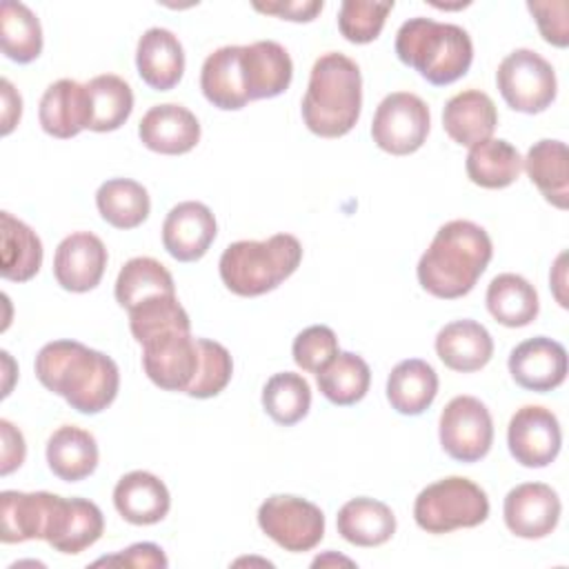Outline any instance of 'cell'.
Listing matches in <instances>:
<instances>
[{"instance_id":"12","label":"cell","mask_w":569,"mask_h":569,"mask_svg":"<svg viewBox=\"0 0 569 569\" xmlns=\"http://www.w3.org/2000/svg\"><path fill=\"white\" fill-rule=\"evenodd\" d=\"M507 445L516 462L529 469L551 465L562 445V431L556 413L540 405L520 407L507 429Z\"/></svg>"},{"instance_id":"21","label":"cell","mask_w":569,"mask_h":569,"mask_svg":"<svg viewBox=\"0 0 569 569\" xmlns=\"http://www.w3.org/2000/svg\"><path fill=\"white\" fill-rule=\"evenodd\" d=\"M136 67L142 82L151 89H173L184 73V51L180 40L169 29H147L138 40Z\"/></svg>"},{"instance_id":"15","label":"cell","mask_w":569,"mask_h":569,"mask_svg":"<svg viewBox=\"0 0 569 569\" xmlns=\"http://www.w3.org/2000/svg\"><path fill=\"white\" fill-rule=\"evenodd\" d=\"M218 227L211 209L202 202H178L162 222V244L178 262L200 260L216 240Z\"/></svg>"},{"instance_id":"38","label":"cell","mask_w":569,"mask_h":569,"mask_svg":"<svg viewBox=\"0 0 569 569\" xmlns=\"http://www.w3.org/2000/svg\"><path fill=\"white\" fill-rule=\"evenodd\" d=\"M0 44L2 53L18 62L29 64L42 51V27L38 16L22 2L4 0L0 7Z\"/></svg>"},{"instance_id":"37","label":"cell","mask_w":569,"mask_h":569,"mask_svg":"<svg viewBox=\"0 0 569 569\" xmlns=\"http://www.w3.org/2000/svg\"><path fill=\"white\" fill-rule=\"evenodd\" d=\"M91 120L89 129L104 133L120 129L131 111H133V91L131 87L116 73H100L91 78L87 84Z\"/></svg>"},{"instance_id":"17","label":"cell","mask_w":569,"mask_h":569,"mask_svg":"<svg viewBox=\"0 0 569 569\" xmlns=\"http://www.w3.org/2000/svg\"><path fill=\"white\" fill-rule=\"evenodd\" d=\"M509 373L522 389L551 391L567 378V351L547 336L529 338L509 353Z\"/></svg>"},{"instance_id":"28","label":"cell","mask_w":569,"mask_h":569,"mask_svg":"<svg viewBox=\"0 0 569 569\" xmlns=\"http://www.w3.org/2000/svg\"><path fill=\"white\" fill-rule=\"evenodd\" d=\"M336 527L356 547H378L396 533V516L385 502L360 496L340 507Z\"/></svg>"},{"instance_id":"8","label":"cell","mask_w":569,"mask_h":569,"mask_svg":"<svg viewBox=\"0 0 569 569\" xmlns=\"http://www.w3.org/2000/svg\"><path fill=\"white\" fill-rule=\"evenodd\" d=\"M429 107L409 91H393L382 98L373 113L371 138L391 156H409L418 151L429 136Z\"/></svg>"},{"instance_id":"5","label":"cell","mask_w":569,"mask_h":569,"mask_svg":"<svg viewBox=\"0 0 569 569\" xmlns=\"http://www.w3.org/2000/svg\"><path fill=\"white\" fill-rule=\"evenodd\" d=\"M302 260V244L291 233L267 240L231 242L218 262L224 287L244 298L262 296L287 280Z\"/></svg>"},{"instance_id":"32","label":"cell","mask_w":569,"mask_h":569,"mask_svg":"<svg viewBox=\"0 0 569 569\" xmlns=\"http://www.w3.org/2000/svg\"><path fill=\"white\" fill-rule=\"evenodd\" d=\"M467 176L482 189H505L520 176L522 158L518 149L500 138H487L469 147Z\"/></svg>"},{"instance_id":"46","label":"cell","mask_w":569,"mask_h":569,"mask_svg":"<svg viewBox=\"0 0 569 569\" xmlns=\"http://www.w3.org/2000/svg\"><path fill=\"white\" fill-rule=\"evenodd\" d=\"M322 0H280V2H253L256 11L278 16L291 22H311L322 11Z\"/></svg>"},{"instance_id":"39","label":"cell","mask_w":569,"mask_h":569,"mask_svg":"<svg viewBox=\"0 0 569 569\" xmlns=\"http://www.w3.org/2000/svg\"><path fill=\"white\" fill-rule=\"evenodd\" d=\"M262 407L273 422L291 427L309 413L311 387L300 373H273L262 389Z\"/></svg>"},{"instance_id":"24","label":"cell","mask_w":569,"mask_h":569,"mask_svg":"<svg viewBox=\"0 0 569 569\" xmlns=\"http://www.w3.org/2000/svg\"><path fill=\"white\" fill-rule=\"evenodd\" d=\"M498 124V111L493 100L478 89H467L447 100L442 109V127L447 136L462 144L473 147L491 138Z\"/></svg>"},{"instance_id":"13","label":"cell","mask_w":569,"mask_h":569,"mask_svg":"<svg viewBox=\"0 0 569 569\" xmlns=\"http://www.w3.org/2000/svg\"><path fill=\"white\" fill-rule=\"evenodd\" d=\"M560 498L545 482H522L505 496L502 513L507 529L527 540L549 536L560 520Z\"/></svg>"},{"instance_id":"3","label":"cell","mask_w":569,"mask_h":569,"mask_svg":"<svg viewBox=\"0 0 569 569\" xmlns=\"http://www.w3.org/2000/svg\"><path fill=\"white\" fill-rule=\"evenodd\" d=\"M362 109V76L358 64L338 51L322 53L309 76L302 98V120L320 138L349 133Z\"/></svg>"},{"instance_id":"43","label":"cell","mask_w":569,"mask_h":569,"mask_svg":"<svg viewBox=\"0 0 569 569\" xmlns=\"http://www.w3.org/2000/svg\"><path fill=\"white\" fill-rule=\"evenodd\" d=\"M293 360L300 369L318 373L340 349L338 338L327 325H311L302 329L293 340Z\"/></svg>"},{"instance_id":"40","label":"cell","mask_w":569,"mask_h":569,"mask_svg":"<svg viewBox=\"0 0 569 569\" xmlns=\"http://www.w3.org/2000/svg\"><path fill=\"white\" fill-rule=\"evenodd\" d=\"M176 327H187L191 329L189 316L184 307L178 302L176 293L173 296H156L151 300L140 302L129 311V329L138 342H144L147 338L176 329Z\"/></svg>"},{"instance_id":"41","label":"cell","mask_w":569,"mask_h":569,"mask_svg":"<svg viewBox=\"0 0 569 569\" xmlns=\"http://www.w3.org/2000/svg\"><path fill=\"white\" fill-rule=\"evenodd\" d=\"M196 340H198L200 362H198V373L191 387L187 389V396L204 400V398L218 396L229 385L233 373V360L227 347H222L220 342L209 338H196Z\"/></svg>"},{"instance_id":"35","label":"cell","mask_w":569,"mask_h":569,"mask_svg":"<svg viewBox=\"0 0 569 569\" xmlns=\"http://www.w3.org/2000/svg\"><path fill=\"white\" fill-rule=\"evenodd\" d=\"M96 207L104 222L116 229L140 227L151 209L147 189L131 178H111L96 191Z\"/></svg>"},{"instance_id":"26","label":"cell","mask_w":569,"mask_h":569,"mask_svg":"<svg viewBox=\"0 0 569 569\" xmlns=\"http://www.w3.org/2000/svg\"><path fill=\"white\" fill-rule=\"evenodd\" d=\"M56 493L49 491H2L0 493V540L24 542L44 540V529Z\"/></svg>"},{"instance_id":"44","label":"cell","mask_w":569,"mask_h":569,"mask_svg":"<svg viewBox=\"0 0 569 569\" xmlns=\"http://www.w3.org/2000/svg\"><path fill=\"white\" fill-rule=\"evenodd\" d=\"M527 9L533 13V20L542 33V38L565 49L569 44V27H567V2L553 0V2H527Z\"/></svg>"},{"instance_id":"27","label":"cell","mask_w":569,"mask_h":569,"mask_svg":"<svg viewBox=\"0 0 569 569\" xmlns=\"http://www.w3.org/2000/svg\"><path fill=\"white\" fill-rule=\"evenodd\" d=\"M47 465L64 482L89 478L98 467V442L87 429L62 425L47 440Z\"/></svg>"},{"instance_id":"34","label":"cell","mask_w":569,"mask_h":569,"mask_svg":"<svg viewBox=\"0 0 569 569\" xmlns=\"http://www.w3.org/2000/svg\"><path fill=\"white\" fill-rule=\"evenodd\" d=\"M173 293H176V284L169 269L149 256H138L127 260L116 280V300L127 311H131L140 302L151 300L156 296H173Z\"/></svg>"},{"instance_id":"16","label":"cell","mask_w":569,"mask_h":569,"mask_svg":"<svg viewBox=\"0 0 569 569\" xmlns=\"http://www.w3.org/2000/svg\"><path fill=\"white\" fill-rule=\"evenodd\" d=\"M107 258V247L96 233L76 231L58 244L53 256V276L62 289L84 293L102 280Z\"/></svg>"},{"instance_id":"4","label":"cell","mask_w":569,"mask_h":569,"mask_svg":"<svg viewBox=\"0 0 569 569\" xmlns=\"http://www.w3.org/2000/svg\"><path fill=\"white\" fill-rule=\"evenodd\" d=\"M396 56L436 87L460 80L473 62L469 33L449 22L409 18L396 33Z\"/></svg>"},{"instance_id":"20","label":"cell","mask_w":569,"mask_h":569,"mask_svg":"<svg viewBox=\"0 0 569 569\" xmlns=\"http://www.w3.org/2000/svg\"><path fill=\"white\" fill-rule=\"evenodd\" d=\"M242 69L249 100L276 98L289 89L293 78V62L287 49L273 40L244 44Z\"/></svg>"},{"instance_id":"42","label":"cell","mask_w":569,"mask_h":569,"mask_svg":"<svg viewBox=\"0 0 569 569\" xmlns=\"http://www.w3.org/2000/svg\"><path fill=\"white\" fill-rule=\"evenodd\" d=\"M391 9L393 2L345 0L338 13V29L349 42L367 44L380 36Z\"/></svg>"},{"instance_id":"29","label":"cell","mask_w":569,"mask_h":569,"mask_svg":"<svg viewBox=\"0 0 569 569\" xmlns=\"http://www.w3.org/2000/svg\"><path fill=\"white\" fill-rule=\"evenodd\" d=\"M438 393V373L420 358L398 362L387 378V400L402 416H420Z\"/></svg>"},{"instance_id":"30","label":"cell","mask_w":569,"mask_h":569,"mask_svg":"<svg viewBox=\"0 0 569 569\" xmlns=\"http://www.w3.org/2000/svg\"><path fill=\"white\" fill-rule=\"evenodd\" d=\"M527 176L558 209L569 207V153L562 140H538L522 160Z\"/></svg>"},{"instance_id":"7","label":"cell","mask_w":569,"mask_h":569,"mask_svg":"<svg viewBox=\"0 0 569 569\" xmlns=\"http://www.w3.org/2000/svg\"><path fill=\"white\" fill-rule=\"evenodd\" d=\"M498 91L520 113H540L556 100L558 80L549 60L531 49L511 51L496 71Z\"/></svg>"},{"instance_id":"49","label":"cell","mask_w":569,"mask_h":569,"mask_svg":"<svg viewBox=\"0 0 569 569\" xmlns=\"http://www.w3.org/2000/svg\"><path fill=\"white\" fill-rule=\"evenodd\" d=\"M562 262H565V253H560L558 260H556L553 271L558 273V278L551 273V284H553V293H556L558 302H560L562 307H567V298H565V293H562V287H565V267H562Z\"/></svg>"},{"instance_id":"23","label":"cell","mask_w":569,"mask_h":569,"mask_svg":"<svg viewBox=\"0 0 569 569\" xmlns=\"http://www.w3.org/2000/svg\"><path fill=\"white\" fill-rule=\"evenodd\" d=\"M118 513L131 525H156L171 507V496L164 482L149 471L124 473L113 489Z\"/></svg>"},{"instance_id":"47","label":"cell","mask_w":569,"mask_h":569,"mask_svg":"<svg viewBox=\"0 0 569 569\" xmlns=\"http://www.w3.org/2000/svg\"><path fill=\"white\" fill-rule=\"evenodd\" d=\"M0 431H2V467L0 473L9 476L13 469H18L24 462V438L22 433L9 422V420H0Z\"/></svg>"},{"instance_id":"25","label":"cell","mask_w":569,"mask_h":569,"mask_svg":"<svg viewBox=\"0 0 569 569\" xmlns=\"http://www.w3.org/2000/svg\"><path fill=\"white\" fill-rule=\"evenodd\" d=\"M436 353L445 367L471 373L482 369L493 356L491 333L476 320L462 318L445 325L436 336Z\"/></svg>"},{"instance_id":"10","label":"cell","mask_w":569,"mask_h":569,"mask_svg":"<svg viewBox=\"0 0 569 569\" xmlns=\"http://www.w3.org/2000/svg\"><path fill=\"white\" fill-rule=\"evenodd\" d=\"M142 345V367L149 380L164 391H182L191 387L198 373V340L191 329L176 327L147 338Z\"/></svg>"},{"instance_id":"2","label":"cell","mask_w":569,"mask_h":569,"mask_svg":"<svg viewBox=\"0 0 569 569\" xmlns=\"http://www.w3.org/2000/svg\"><path fill=\"white\" fill-rule=\"evenodd\" d=\"M493 256L489 233L471 220L442 224L420 256L416 273L420 287L442 300L467 296Z\"/></svg>"},{"instance_id":"33","label":"cell","mask_w":569,"mask_h":569,"mask_svg":"<svg viewBox=\"0 0 569 569\" xmlns=\"http://www.w3.org/2000/svg\"><path fill=\"white\" fill-rule=\"evenodd\" d=\"M487 309L505 327H527L540 311L538 293L518 273H500L487 287Z\"/></svg>"},{"instance_id":"6","label":"cell","mask_w":569,"mask_h":569,"mask_svg":"<svg viewBox=\"0 0 569 569\" xmlns=\"http://www.w3.org/2000/svg\"><path fill=\"white\" fill-rule=\"evenodd\" d=\"M489 498L469 478L449 476L425 487L413 502V518L427 533L471 529L487 520Z\"/></svg>"},{"instance_id":"48","label":"cell","mask_w":569,"mask_h":569,"mask_svg":"<svg viewBox=\"0 0 569 569\" xmlns=\"http://www.w3.org/2000/svg\"><path fill=\"white\" fill-rule=\"evenodd\" d=\"M0 89H2V136H7V133L13 131V127L20 120L22 98H20V93L13 89V84L7 78H2Z\"/></svg>"},{"instance_id":"18","label":"cell","mask_w":569,"mask_h":569,"mask_svg":"<svg viewBox=\"0 0 569 569\" xmlns=\"http://www.w3.org/2000/svg\"><path fill=\"white\" fill-rule=\"evenodd\" d=\"M140 142L162 156L191 151L200 140L198 118L182 104L167 102L151 107L138 124Z\"/></svg>"},{"instance_id":"22","label":"cell","mask_w":569,"mask_h":569,"mask_svg":"<svg viewBox=\"0 0 569 569\" xmlns=\"http://www.w3.org/2000/svg\"><path fill=\"white\" fill-rule=\"evenodd\" d=\"M200 89L222 111H238L249 102L240 44H227L207 56L200 69Z\"/></svg>"},{"instance_id":"14","label":"cell","mask_w":569,"mask_h":569,"mask_svg":"<svg viewBox=\"0 0 569 569\" xmlns=\"http://www.w3.org/2000/svg\"><path fill=\"white\" fill-rule=\"evenodd\" d=\"M104 531L100 507L84 498L53 496L44 540L60 553H80Z\"/></svg>"},{"instance_id":"1","label":"cell","mask_w":569,"mask_h":569,"mask_svg":"<svg viewBox=\"0 0 569 569\" xmlns=\"http://www.w3.org/2000/svg\"><path fill=\"white\" fill-rule=\"evenodd\" d=\"M36 378L80 413H100L118 396L120 371L113 358L78 340L47 342L33 362Z\"/></svg>"},{"instance_id":"11","label":"cell","mask_w":569,"mask_h":569,"mask_svg":"<svg viewBox=\"0 0 569 569\" xmlns=\"http://www.w3.org/2000/svg\"><path fill=\"white\" fill-rule=\"evenodd\" d=\"M440 445L458 462H478L493 442V420L485 402L473 396H456L440 413Z\"/></svg>"},{"instance_id":"31","label":"cell","mask_w":569,"mask_h":569,"mask_svg":"<svg viewBox=\"0 0 569 569\" xmlns=\"http://www.w3.org/2000/svg\"><path fill=\"white\" fill-rule=\"evenodd\" d=\"M0 276L11 282L31 280L42 264V242L36 231L9 211L0 213Z\"/></svg>"},{"instance_id":"50","label":"cell","mask_w":569,"mask_h":569,"mask_svg":"<svg viewBox=\"0 0 569 569\" xmlns=\"http://www.w3.org/2000/svg\"><path fill=\"white\" fill-rule=\"evenodd\" d=\"M327 562H342V565H353L349 558H342V556H333V553H329V556H320V558H316L313 560V567H318V565H327Z\"/></svg>"},{"instance_id":"45","label":"cell","mask_w":569,"mask_h":569,"mask_svg":"<svg viewBox=\"0 0 569 569\" xmlns=\"http://www.w3.org/2000/svg\"><path fill=\"white\" fill-rule=\"evenodd\" d=\"M93 565H124V567H136V569H144V567H160L164 569L167 556L162 553V549L153 542H136L127 549H122L116 556L109 558H100Z\"/></svg>"},{"instance_id":"36","label":"cell","mask_w":569,"mask_h":569,"mask_svg":"<svg viewBox=\"0 0 569 569\" xmlns=\"http://www.w3.org/2000/svg\"><path fill=\"white\" fill-rule=\"evenodd\" d=\"M316 376L322 396L338 407L360 402L371 385L369 365L351 351H338Z\"/></svg>"},{"instance_id":"9","label":"cell","mask_w":569,"mask_h":569,"mask_svg":"<svg viewBox=\"0 0 569 569\" xmlns=\"http://www.w3.org/2000/svg\"><path fill=\"white\" fill-rule=\"evenodd\" d=\"M258 525L278 547L291 553L313 549L325 536V513L320 507L284 493L269 496L260 505Z\"/></svg>"},{"instance_id":"19","label":"cell","mask_w":569,"mask_h":569,"mask_svg":"<svg viewBox=\"0 0 569 569\" xmlns=\"http://www.w3.org/2000/svg\"><path fill=\"white\" fill-rule=\"evenodd\" d=\"M38 118L42 131L60 140L73 138L82 129H89L91 109L87 87L69 78L56 80L40 98Z\"/></svg>"}]
</instances>
